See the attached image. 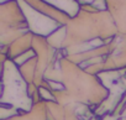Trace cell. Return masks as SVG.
Listing matches in <instances>:
<instances>
[]
</instances>
